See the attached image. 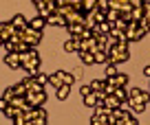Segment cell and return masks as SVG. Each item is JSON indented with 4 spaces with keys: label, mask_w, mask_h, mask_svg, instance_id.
I'll list each match as a JSON object with an SVG mask.
<instances>
[{
    "label": "cell",
    "mask_w": 150,
    "mask_h": 125,
    "mask_svg": "<svg viewBox=\"0 0 150 125\" xmlns=\"http://www.w3.org/2000/svg\"><path fill=\"white\" fill-rule=\"evenodd\" d=\"M95 103H97V94H95V92H88V94H84V105H88V108H95Z\"/></svg>",
    "instance_id": "obj_22"
},
{
    "label": "cell",
    "mask_w": 150,
    "mask_h": 125,
    "mask_svg": "<svg viewBox=\"0 0 150 125\" xmlns=\"http://www.w3.org/2000/svg\"><path fill=\"white\" fill-rule=\"evenodd\" d=\"M119 15H122V13H119L117 9H108V11H106V20H108V22H115Z\"/></svg>",
    "instance_id": "obj_27"
},
{
    "label": "cell",
    "mask_w": 150,
    "mask_h": 125,
    "mask_svg": "<svg viewBox=\"0 0 150 125\" xmlns=\"http://www.w3.org/2000/svg\"><path fill=\"white\" fill-rule=\"evenodd\" d=\"M13 90H16V94H27V92H29V88H27V83H24V81L16 83V86H13Z\"/></svg>",
    "instance_id": "obj_26"
},
{
    "label": "cell",
    "mask_w": 150,
    "mask_h": 125,
    "mask_svg": "<svg viewBox=\"0 0 150 125\" xmlns=\"http://www.w3.org/2000/svg\"><path fill=\"white\" fill-rule=\"evenodd\" d=\"M18 33H20V40L27 42L29 46H33V48L40 44V40H42V31H35V29H31V27H27L24 31H18Z\"/></svg>",
    "instance_id": "obj_1"
},
{
    "label": "cell",
    "mask_w": 150,
    "mask_h": 125,
    "mask_svg": "<svg viewBox=\"0 0 150 125\" xmlns=\"http://www.w3.org/2000/svg\"><path fill=\"white\" fill-rule=\"evenodd\" d=\"M119 103H122V101H119V99L115 97V94H112V92L104 97V105H106L108 110H115V108H119Z\"/></svg>",
    "instance_id": "obj_13"
},
{
    "label": "cell",
    "mask_w": 150,
    "mask_h": 125,
    "mask_svg": "<svg viewBox=\"0 0 150 125\" xmlns=\"http://www.w3.org/2000/svg\"><path fill=\"white\" fill-rule=\"evenodd\" d=\"M148 92H150V88H148Z\"/></svg>",
    "instance_id": "obj_40"
},
{
    "label": "cell",
    "mask_w": 150,
    "mask_h": 125,
    "mask_svg": "<svg viewBox=\"0 0 150 125\" xmlns=\"http://www.w3.org/2000/svg\"><path fill=\"white\" fill-rule=\"evenodd\" d=\"M139 99H141V101H144V103H148V101H150V92H148V90H144Z\"/></svg>",
    "instance_id": "obj_33"
},
{
    "label": "cell",
    "mask_w": 150,
    "mask_h": 125,
    "mask_svg": "<svg viewBox=\"0 0 150 125\" xmlns=\"http://www.w3.org/2000/svg\"><path fill=\"white\" fill-rule=\"evenodd\" d=\"M115 125H137V119L132 116L130 110H124L122 108V114H119V119L115 121Z\"/></svg>",
    "instance_id": "obj_6"
},
{
    "label": "cell",
    "mask_w": 150,
    "mask_h": 125,
    "mask_svg": "<svg viewBox=\"0 0 150 125\" xmlns=\"http://www.w3.org/2000/svg\"><path fill=\"white\" fill-rule=\"evenodd\" d=\"M5 64L11 66V68H20V66H22V61H20V53H18V51L5 53Z\"/></svg>",
    "instance_id": "obj_7"
},
{
    "label": "cell",
    "mask_w": 150,
    "mask_h": 125,
    "mask_svg": "<svg viewBox=\"0 0 150 125\" xmlns=\"http://www.w3.org/2000/svg\"><path fill=\"white\" fill-rule=\"evenodd\" d=\"M16 31H18V29L13 27V22H11V20H9V22H0V37H2V42H7Z\"/></svg>",
    "instance_id": "obj_5"
},
{
    "label": "cell",
    "mask_w": 150,
    "mask_h": 125,
    "mask_svg": "<svg viewBox=\"0 0 150 125\" xmlns=\"http://www.w3.org/2000/svg\"><path fill=\"white\" fill-rule=\"evenodd\" d=\"M2 97H5L7 101H11V99L16 97V90H13V86H11V88H5V94H2Z\"/></svg>",
    "instance_id": "obj_29"
},
{
    "label": "cell",
    "mask_w": 150,
    "mask_h": 125,
    "mask_svg": "<svg viewBox=\"0 0 150 125\" xmlns=\"http://www.w3.org/2000/svg\"><path fill=\"white\" fill-rule=\"evenodd\" d=\"M47 24H51V27H66V18L60 13V11H53V13L47 18Z\"/></svg>",
    "instance_id": "obj_8"
},
{
    "label": "cell",
    "mask_w": 150,
    "mask_h": 125,
    "mask_svg": "<svg viewBox=\"0 0 150 125\" xmlns=\"http://www.w3.org/2000/svg\"><path fill=\"white\" fill-rule=\"evenodd\" d=\"M119 70H117V64H112V61H106V77H115Z\"/></svg>",
    "instance_id": "obj_23"
},
{
    "label": "cell",
    "mask_w": 150,
    "mask_h": 125,
    "mask_svg": "<svg viewBox=\"0 0 150 125\" xmlns=\"http://www.w3.org/2000/svg\"><path fill=\"white\" fill-rule=\"evenodd\" d=\"M49 83H51L53 88H60L62 83H64V70H55L53 75H49Z\"/></svg>",
    "instance_id": "obj_11"
},
{
    "label": "cell",
    "mask_w": 150,
    "mask_h": 125,
    "mask_svg": "<svg viewBox=\"0 0 150 125\" xmlns=\"http://www.w3.org/2000/svg\"><path fill=\"white\" fill-rule=\"evenodd\" d=\"M144 7H132V9H130V20H141V18H144Z\"/></svg>",
    "instance_id": "obj_21"
},
{
    "label": "cell",
    "mask_w": 150,
    "mask_h": 125,
    "mask_svg": "<svg viewBox=\"0 0 150 125\" xmlns=\"http://www.w3.org/2000/svg\"><path fill=\"white\" fill-rule=\"evenodd\" d=\"M40 64H42V59H40V55H33V57H27V59L22 61V66H20V68L29 70V75H35L38 70H40Z\"/></svg>",
    "instance_id": "obj_4"
},
{
    "label": "cell",
    "mask_w": 150,
    "mask_h": 125,
    "mask_svg": "<svg viewBox=\"0 0 150 125\" xmlns=\"http://www.w3.org/2000/svg\"><path fill=\"white\" fill-rule=\"evenodd\" d=\"M93 7H97V0H84V2H82V11H91L93 9Z\"/></svg>",
    "instance_id": "obj_28"
},
{
    "label": "cell",
    "mask_w": 150,
    "mask_h": 125,
    "mask_svg": "<svg viewBox=\"0 0 150 125\" xmlns=\"http://www.w3.org/2000/svg\"><path fill=\"white\" fill-rule=\"evenodd\" d=\"M146 2H150V0H146Z\"/></svg>",
    "instance_id": "obj_39"
},
{
    "label": "cell",
    "mask_w": 150,
    "mask_h": 125,
    "mask_svg": "<svg viewBox=\"0 0 150 125\" xmlns=\"http://www.w3.org/2000/svg\"><path fill=\"white\" fill-rule=\"evenodd\" d=\"M148 105H150V101H148Z\"/></svg>",
    "instance_id": "obj_41"
},
{
    "label": "cell",
    "mask_w": 150,
    "mask_h": 125,
    "mask_svg": "<svg viewBox=\"0 0 150 125\" xmlns=\"http://www.w3.org/2000/svg\"><path fill=\"white\" fill-rule=\"evenodd\" d=\"M44 123H47V112H44L42 105H35V116L29 125H44Z\"/></svg>",
    "instance_id": "obj_10"
},
{
    "label": "cell",
    "mask_w": 150,
    "mask_h": 125,
    "mask_svg": "<svg viewBox=\"0 0 150 125\" xmlns=\"http://www.w3.org/2000/svg\"><path fill=\"white\" fill-rule=\"evenodd\" d=\"M144 18H146V22H148V27H150V13H146Z\"/></svg>",
    "instance_id": "obj_38"
},
{
    "label": "cell",
    "mask_w": 150,
    "mask_h": 125,
    "mask_svg": "<svg viewBox=\"0 0 150 125\" xmlns=\"http://www.w3.org/2000/svg\"><path fill=\"white\" fill-rule=\"evenodd\" d=\"M29 27H31V29H35V31H42V29L47 27V18L38 15V18H33L31 22H29Z\"/></svg>",
    "instance_id": "obj_16"
},
{
    "label": "cell",
    "mask_w": 150,
    "mask_h": 125,
    "mask_svg": "<svg viewBox=\"0 0 150 125\" xmlns=\"http://www.w3.org/2000/svg\"><path fill=\"white\" fill-rule=\"evenodd\" d=\"M144 2H146V0H130V5H132V7H141Z\"/></svg>",
    "instance_id": "obj_36"
},
{
    "label": "cell",
    "mask_w": 150,
    "mask_h": 125,
    "mask_svg": "<svg viewBox=\"0 0 150 125\" xmlns=\"http://www.w3.org/2000/svg\"><path fill=\"white\" fill-rule=\"evenodd\" d=\"M66 29H69L71 37H82V33H84V22H69L66 24Z\"/></svg>",
    "instance_id": "obj_9"
},
{
    "label": "cell",
    "mask_w": 150,
    "mask_h": 125,
    "mask_svg": "<svg viewBox=\"0 0 150 125\" xmlns=\"http://www.w3.org/2000/svg\"><path fill=\"white\" fill-rule=\"evenodd\" d=\"M112 46H117V35H115V33H108V37H106V51H108V48H112Z\"/></svg>",
    "instance_id": "obj_25"
},
{
    "label": "cell",
    "mask_w": 150,
    "mask_h": 125,
    "mask_svg": "<svg viewBox=\"0 0 150 125\" xmlns=\"http://www.w3.org/2000/svg\"><path fill=\"white\" fill-rule=\"evenodd\" d=\"M106 61H108V53L106 51H102V48L95 51V64H106Z\"/></svg>",
    "instance_id": "obj_20"
},
{
    "label": "cell",
    "mask_w": 150,
    "mask_h": 125,
    "mask_svg": "<svg viewBox=\"0 0 150 125\" xmlns=\"http://www.w3.org/2000/svg\"><path fill=\"white\" fill-rule=\"evenodd\" d=\"M77 48H80V37H71V40L64 44L66 53H77Z\"/></svg>",
    "instance_id": "obj_14"
},
{
    "label": "cell",
    "mask_w": 150,
    "mask_h": 125,
    "mask_svg": "<svg viewBox=\"0 0 150 125\" xmlns=\"http://www.w3.org/2000/svg\"><path fill=\"white\" fill-rule=\"evenodd\" d=\"M73 81H75L73 73H66V70H64V83H66V86H73Z\"/></svg>",
    "instance_id": "obj_31"
},
{
    "label": "cell",
    "mask_w": 150,
    "mask_h": 125,
    "mask_svg": "<svg viewBox=\"0 0 150 125\" xmlns=\"http://www.w3.org/2000/svg\"><path fill=\"white\" fill-rule=\"evenodd\" d=\"M11 22H13V27L18 29V31H24V29L29 27V20L24 18L22 13H18V15H13V20H11Z\"/></svg>",
    "instance_id": "obj_12"
},
{
    "label": "cell",
    "mask_w": 150,
    "mask_h": 125,
    "mask_svg": "<svg viewBox=\"0 0 150 125\" xmlns=\"http://www.w3.org/2000/svg\"><path fill=\"white\" fill-rule=\"evenodd\" d=\"M91 88H93V90H104V81H99V79H93V81H91Z\"/></svg>",
    "instance_id": "obj_30"
},
{
    "label": "cell",
    "mask_w": 150,
    "mask_h": 125,
    "mask_svg": "<svg viewBox=\"0 0 150 125\" xmlns=\"http://www.w3.org/2000/svg\"><path fill=\"white\" fill-rule=\"evenodd\" d=\"M24 99H27V103L29 105H44L47 103V92L44 90H29L27 94H24Z\"/></svg>",
    "instance_id": "obj_3"
},
{
    "label": "cell",
    "mask_w": 150,
    "mask_h": 125,
    "mask_svg": "<svg viewBox=\"0 0 150 125\" xmlns=\"http://www.w3.org/2000/svg\"><path fill=\"white\" fill-rule=\"evenodd\" d=\"M108 61H112V64H124V61H128V57H130V53L128 51H122L119 46H112L108 48Z\"/></svg>",
    "instance_id": "obj_2"
},
{
    "label": "cell",
    "mask_w": 150,
    "mask_h": 125,
    "mask_svg": "<svg viewBox=\"0 0 150 125\" xmlns=\"http://www.w3.org/2000/svg\"><path fill=\"white\" fill-rule=\"evenodd\" d=\"M80 92H82V97H84V94H88V92H93V88H91V83L82 86V88H80Z\"/></svg>",
    "instance_id": "obj_32"
},
{
    "label": "cell",
    "mask_w": 150,
    "mask_h": 125,
    "mask_svg": "<svg viewBox=\"0 0 150 125\" xmlns=\"http://www.w3.org/2000/svg\"><path fill=\"white\" fill-rule=\"evenodd\" d=\"M9 105V101H7L5 97H0V112H5V108Z\"/></svg>",
    "instance_id": "obj_34"
},
{
    "label": "cell",
    "mask_w": 150,
    "mask_h": 125,
    "mask_svg": "<svg viewBox=\"0 0 150 125\" xmlns=\"http://www.w3.org/2000/svg\"><path fill=\"white\" fill-rule=\"evenodd\" d=\"M144 75H146V77L150 79V66H146V68H144Z\"/></svg>",
    "instance_id": "obj_37"
},
{
    "label": "cell",
    "mask_w": 150,
    "mask_h": 125,
    "mask_svg": "<svg viewBox=\"0 0 150 125\" xmlns=\"http://www.w3.org/2000/svg\"><path fill=\"white\" fill-rule=\"evenodd\" d=\"M77 55L82 57V61H84L86 66H93L95 64V53H91V51H77Z\"/></svg>",
    "instance_id": "obj_15"
},
{
    "label": "cell",
    "mask_w": 150,
    "mask_h": 125,
    "mask_svg": "<svg viewBox=\"0 0 150 125\" xmlns=\"http://www.w3.org/2000/svg\"><path fill=\"white\" fill-rule=\"evenodd\" d=\"M82 75H84V70H82V68H75L73 70V77L75 79H82Z\"/></svg>",
    "instance_id": "obj_35"
},
{
    "label": "cell",
    "mask_w": 150,
    "mask_h": 125,
    "mask_svg": "<svg viewBox=\"0 0 150 125\" xmlns=\"http://www.w3.org/2000/svg\"><path fill=\"white\" fill-rule=\"evenodd\" d=\"M115 83H117V86H128V75L126 73H117L115 75Z\"/></svg>",
    "instance_id": "obj_24"
},
{
    "label": "cell",
    "mask_w": 150,
    "mask_h": 125,
    "mask_svg": "<svg viewBox=\"0 0 150 125\" xmlns=\"http://www.w3.org/2000/svg\"><path fill=\"white\" fill-rule=\"evenodd\" d=\"M71 94V86H66V83H62L60 88H57V99H60V101H64L66 97H69Z\"/></svg>",
    "instance_id": "obj_19"
},
{
    "label": "cell",
    "mask_w": 150,
    "mask_h": 125,
    "mask_svg": "<svg viewBox=\"0 0 150 125\" xmlns=\"http://www.w3.org/2000/svg\"><path fill=\"white\" fill-rule=\"evenodd\" d=\"M112 94H115L119 101H126V99H128V88H126V86H117Z\"/></svg>",
    "instance_id": "obj_18"
},
{
    "label": "cell",
    "mask_w": 150,
    "mask_h": 125,
    "mask_svg": "<svg viewBox=\"0 0 150 125\" xmlns=\"http://www.w3.org/2000/svg\"><path fill=\"white\" fill-rule=\"evenodd\" d=\"M20 112H22V108H18V105H11V103L5 108V116H7V119H11V121H13L16 116L20 114Z\"/></svg>",
    "instance_id": "obj_17"
}]
</instances>
